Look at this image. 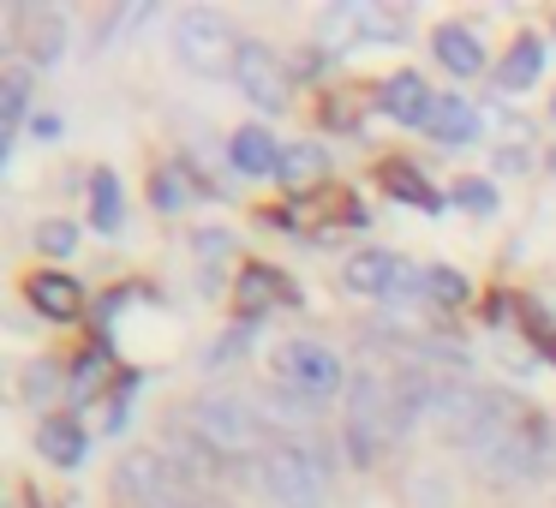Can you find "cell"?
<instances>
[{
	"label": "cell",
	"mask_w": 556,
	"mask_h": 508,
	"mask_svg": "<svg viewBox=\"0 0 556 508\" xmlns=\"http://www.w3.org/2000/svg\"><path fill=\"white\" fill-rule=\"evenodd\" d=\"M37 252L42 257H73L78 252V228H73V221H61V216L42 221V228H37Z\"/></svg>",
	"instance_id": "24"
},
{
	"label": "cell",
	"mask_w": 556,
	"mask_h": 508,
	"mask_svg": "<svg viewBox=\"0 0 556 508\" xmlns=\"http://www.w3.org/2000/svg\"><path fill=\"white\" fill-rule=\"evenodd\" d=\"M240 293H245V305H276V300H293V281H281L264 264H252V269H240Z\"/></svg>",
	"instance_id": "20"
},
{
	"label": "cell",
	"mask_w": 556,
	"mask_h": 508,
	"mask_svg": "<svg viewBox=\"0 0 556 508\" xmlns=\"http://www.w3.org/2000/svg\"><path fill=\"white\" fill-rule=\"evenodd\" d=\"M25 114H30V66H7L0 73V120H7V144H13V132L25 126Z\"/></svg>",
	"instance_id": "17"
},
{
	"label": "cell",
	"mask_w": 556,
	"mask_h": 508,
	"mask_svg": "<svg viewBox=\"0 0 556 508\" xmlns=\"http://www.w3.org/2000/svg\"><path fill=\"white\" fill-rule=\"evenodd\" d=\"M97 383H102V359L90 353V359L78 365V377H73V401H90V395H97Z\"/></svg>",
	"instance_id": "30"
},
{
	"label": "cell",
	"mask_w": 556,
	"mask_h": 508,
	"mask_svg": "<svg viewBox=\"0 0 556 508\" xmlns=\"http://www.w3.org/2000/svg\"><path fill=\"white\" fill-rule=\"evenodd\" d=\"M186 419H192L198 443H210L216 455H264V412L252 407L245 395H233V389H204V395L186 407Z\"/></svg>",
	"instance_id": "3"
},
{
	"label": "cell",
	"mask_w": 556,
	"mask_h": 508,
	"mask_svg": "<svg viewBox=\"0 0 556 508\" xmlns=\"http://www.w3.org/2000/svg\"><path fill=\"white\" fill-rule=\"evenodd\" d=\"M37 455L49 460V467H78V460L90 455V436L78 419H42L37 424Z\"/></svg>",
	"instance_id": "16"
},
{
	"label": "cell",
	"mask_w": 556,
	"mask_h": 508,
	"mask_svg": "<svg viewBox=\"0 0 556 508\" xmlns=\"http://www.w3.org/2000/svg\"><path fill=\"white\" fill-rule=\"evenodd\" d=\"M228 162H233V174H245V180H264V174H281V144L264 132V126H240V132L228 138Z\"/></svg>",
	"instance_id": "13"
},
{
	"label": "cell",
	"mask_w": 556,
	"mask_h": 508,
	"mask_svg": "<svg viewBox=\"0 0 556 508\" xmlns=\"http://www.w3.org/2000/svg\"><path fill=\"white\" fill-rule=\"evenodd\" d=\"M551 168H556V156H551Z\"/></svg>",
	"instance_id": "31"
},
{
	"label": "cell",
	"mask_w": 556,
	"mask_h": 508,
	"mask_svg": "<svg viewBox=\"0 0 556 508\" xmlns=\"http://www.w3.org/2000/svg\"><path fill=\"white\" fill-rule=\"evenodd\" d=\"M25 401H30V407H42V401H49L54 395V389H61V371H54V365L49 359H37V365H30V371H25Z\"/></svg>",
	"instance_id": "28"
},
{
	"label": "cell",
	"mask_w": 556,
	"mask_h": 508,
	"mask_svg": "<svg viewBox=\"0 0 556 508\" xmlns=\"http://www.w3.org/2000/svg\"><path fill=\"white\" fill-rule=\"evenodd\" d=\"M276 365H281V377H288V389L312 395L317 407L336 401V395H348V383H353V377L341 371L336 347H324V341H288V347L276 353Z\"/></svg>",
	"instance_id": "8"
},
{
	"label": "cell",
	"mask_w": 556,
	"mask_h": 508,
	"mask_svg": "<svg viewBox=\"0 0 556 508\" xmlns=\"http://www.w3.org/2000/svg\"><path fill=\"white\" fill-rule=\"evenodd\" d=\"M431 54H437V66L455 73V78H472L484 66V42H479V30H467V25H437Z\"/></svg>",
	"instance_id": "14"
},
{
	"label": "cell",
	"mask_w": 556,
	"mask_h": 508,
	"mask_svg": "<svg viewBox=\"0 0 556 508\" xmlns=\"http://www.w3.org/2000/svg\"><path fill=\"white\" fill-rule=\"evenodd\" d=\"M168 37H174V61H180L186 73H198V78L233 73V66H240V49H245L240 30H233L222 13H204V7H192V13L174 18Z\"/></svg>",
	"instance_id": "4"
},
{
	"label": "cell",
	"mask_w": 556,
	"mask_h": 508,
	"mask_svg": "<svg viewBox=\"0 0 556 508\" xmlns=\"http://www.w3.org/2000/svg\"><path fill=\"white\" fill-rule=\"evenodd\" d=\"M425 293H431L437 305H460V300H467V281H460L455 269L437 264V269H425Z\"/></svg>",
	"instance_id": "25"
},
{
	"label": "cell",
	"mask_w": 556,
	"mask_h": 508,
	"mask_svg": "<svg viewBox=\"0 0 556 508\" xmlns=\"http://www.w3.org/2000/svg\"><path fill=\"white\" fill-rule=\"evenodd\" d=\"M18 54L30 66H61L66 61V18L49 7H25L18 13Z\"/></svg>",
	"instance_id": "10"
},
{
	"label": "cell",
	"mask_w": 556,
	"mask_h": 508,
	"mask_svg": "<svg viewBox=\"0 0 556 508\" xmlns=\"http://www.w3.org/2000/svg\"><path fill=\"white\" fill-rule=\"evenodd\" d=\"M383 114L395 126H425L431 120V109H437V97H431V85H425L419 73H395V78H383Z\"/></svg>",
	"instance_id": "11"
},
{
	"label": "cell",
	"mask_w": 556,
	"mask_h": 508,
	"mask_svg": "<svg viewBox=\"0 0 556 508\" xmlns=\"http://www.w3.org/2000/svg\"><path fill=\"white\" fill-rule=\"evenodd\" d=\"M425 132H431L443 150H460V144H472V138H479V109H472L467 97H437Z\"/></svg>",
	"instance_id": "15"
},
{
	"label": "cell",
	"mask_w": 556,
	"mask_h": 508,
	"mask_svg": "<svg viewBox=\"0 0 556 508\" xmlns=\"http://www.w3.org/2000/svg\"><path fill=\"white\" fill-rule=\"evenodd\" d=\"M551 455H556V448H551V424H544L539 412H527V419H520L515 431H508L503 443L479 460V472L491 484H503V491H515V484L544 479V472H551Z\"/></svg>",
	"instance_id": "5"
},
{
	"label": "cell",
	"mask_w": 556,
	"mask_h": 508,
	"mask_svg": "<svg viewBox=\"0 0 556 508\" xmlns=\"http://www.w3.org/2000/svg\"><path fill=\"white\" fill-rule=\"evenodd\" d=\"M341 436L359 467H371L389 443H395V383L377 371H359L341 395Z\"/></svg>",
	"instance_id": "2"
},
{
	"label": "cell",
	"mask_w": 556,
	"mask_h": 508,
	"mask_svg": "<svg viewBox=\"0 0 556 508\" xmlns=\"http://www.w3.org/2000/svg\"><path fill=\"white\" fill-rule=\"evenodd\" d=\"M455 204L472 209V216H496V186L491 180H460L455 186Z\"/></svg>",
	"instance_id": "26"
},
{
	"label": "cell",
	"mask_w": 556,
	"mask_h": 508,
	"mask_svg": "<svg viewBox=\"0 0 556 508\" xmlns=\"http://www.w3.org/2000/svg\"><path fill=\"white\" fill-rule=\"evenodd\" d=\"M90 198H97V228H121V180H114L109 168H97Z\"/></svg>",
	"instance_id": "23"
},
{
	"label": "cell",
	"mask_w": 556,
	"mask_h": 508,
	"mask_svg": "<svg viewBox=\"0 0 556 508\" xmlns=\"http://www.w3.org/2000/svg\"><path fill=\"white\" fill-rule=\"evenodd\" d=\"M551 114H556V102H551Z\"/></svg>",
	"instance_id": "32"
},
{
	"label": "cell",
	"mask_w": 556,
	"mask_h": 508,
	"mask_svg": "<svg viewBox=\"0 0 556 508\" xmlns=\"http://www.w3.org/2000/svg\"><path fill=\"white\" fill-rule=\"evenodd\" d=\"M329 168V150L324 144H288L281 150V180H312V174Z\"/></svg>",
	"instance_id": "21"
},
{
	"label": "cell",
	"mask_w": 556,
	"mask_h": 508,
	"mask_svg": "<svg viewBox=\"0 0 556 508\" xmlns=\"http://www.w3.org/2000/svg\"><path fill=\"white\" fill-rule=\"evenodd\" d=\"M359 30L365 37H407V13H377V7H359Z\"/></svg>",
	"instance_id": "27"
},
{
	"label": "cell",
	"mask_w": 556,
	"mask_h": 508,
	"mask_svg": "<svg viewBox=\"0 0 556 508\" xmlns=\"http://www.w3.org/2000/svg\"><path fill=\"white\" fill-rule=\"evenodd\" d=\"M233 78H240V97L257 102L264 114H281V109H288V66H281V54L269 49V42H245Z\"/></svg>",
	"instance_id": "9"
},
{
	"label": "cell",
	"mask_w": 556,
	"mask_h": 508,
	"mask_svg": "<svg viewBox=\"0 0 556 508\" xmlns=\"http://www.w3.org/2000/svg\"><path fill=\"white\" fill-rule=\"evenodd\" d=\"M341 281H348V293H359V300H383V305H401L413 300V293L425 288V276L407 264V257L383 252V245H359V252L341 264Z\"/></svg>",
	"instance_id": "7"
},
{
	"label": "cell",
	"mask_w": 556,
	"mask_h": 508,
	"mask_svg": "<svg viewBox=\"0 0 556 508\" xmlns=\"http://www.w3.org/2000/svg\"><path fill=\"white\" fill-rule=\"evenodd\" d=\"M180 484H186V472L162 448H126L121 467H114V491L132 508H180L186 503Z\"/></svg>",
	"instance_id": "6"
},
{
	"label": "cell",
	"mask_w": 556,
	"mask_h": 508,
	"mask_svg": "<svg viewBox=\"0 0 556 508\" xmlns=\"http://www.w3.org/2000/svg\"><path fill=\"white\" fill-rule=\"evenodd\" d=\"M383 186H389V192L401 198V204H413V209H431V216H437V209L448 204V198L437 192L431 180H419V174H413L407 162H389V168H383Z\"/></svg>",
	"instance_id": "18"
},
{
	"label": "cell",
	"mask_w": 556,
	"mask_h": 508,
	"mask_svg": "<svg viewBox=\"0 0 556 508\" xmlns=\"http://www.w3.org/2000/svg\"><path fill=\"white\" fill-rule=\"evenodd\" d=\"M186 204V180H180V174H156V209H180Z\"/></svg>",
	"instance_id": "29"
},
{
	"label": "cell",
	"mask_w": 556,
	"mask_h": 508,
	"mask_svg": "<svg viewBox=\"0 0 556 508\" xmlns=\"http://www.w3.org/2000/svg\"><path fill=\"white\" fill-rule=\"evenodd\" d=\"M539 73H544V42H539V37H520L515 49L503 54V66H496V78H503V90H527Z\"/></svg>",
	"instance_id": "19"
},
{
	"label": "cell",
	"mask_w": 556,
	"mask_h": 508,
	"mask_svg": "<svg viewBox=\"0 0 556 508\" xmlns=\"http://www.w3.org/2000/svg\"><path fill=\"white\" fill-rule=\"evenodd\" d=\"M257 484H264V496L276 508H324L336 472H329V460L312 443H269L257 455Z\"/></svg>",
	"instance_id": "1"
},
{
	"label": "cell",
	"mask_w": 556,
	"mask_h": 508,
	"mask_svg": "<svg viewBox=\"0 0 556 508\" xmlns=\"http://www.w3.org/2000/svg\"><path fill=\"white\" fill-rule=\"evenodd\" d=\"M30 305H37L49 323H73L78 312H85V288H78L73 276H61V269H42V276H30Z\"/></svg>",
	"instance_id": "12"
},
{
	"label": "cell",
	"mask_w": 556,
	"mask_h": 508,
	"mask_svg": "<svg viewBox=\"0 0 556 508\" xmlns=\"http://www.w3.org/2000/svg\"><path fill=\"white\" fill-rule=\"evenodd\" d=\"M317 37L329 42V49H348V42H359L365 30H359V7H336V13H324L317 18Z\"/></svg>",
	"instance_id": "22"
}]
</instances>
